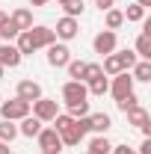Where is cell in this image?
<instances>
[{
  "label": "cell",
  "mask_w": 151,
  "mask_h": 154,
  "mask_svg": "<svg viewBox=\"0 0 151 154\" xmlns=\"http://www.w3.org/2000/svg\"><path fill=\"white\" fill-rule=\"evenodd\" d=\"M0 101H3V98H0Z\"/></svg>",
  "instance_id": "40"
},
{
  "label": "cell",
  "mask_w": 151,
  "mask_h": 154,
  "mask_svg": "<svg viewBox=\"0 0 151 154\" xmlns=\"http://www.w3.org/2000/svg\"><path fill=\"white\" fill-rule=\"evenodd\" d=\"M0 80H3V65H0Z\"/></svg>",
  "instance_id": "38"
},
{
  "label": "cell",
  "mask_w": 151,
  "mask_h": 154,
  "mask_svg": "<svg viewBox=\"0 0 151 154\" xmlns=\"http://www.w3.org/2000/svg\"><path fill=\"white\" fill-rule=\"evenodd\" d=\"M68 116H71V119L89 116V101H77V104H68Z\"/></svg>",
  "instance_id": "28"
},
{
  "label": "cell",
  "mask_w": 151,
  "mask_h": 154,
  "mask_svg": "<svg viewBox=\"0 0 151 154\" xmlns=\"http://www.w3.org/2000/svg\"><path fill=\"white\" fill-rule=\"evenodd\" d=\"M30 3H33V6H48L51 0H30Z\"/></svg>",
  "instance_id": "34"
},
{
  "label": "cell",
  "mask_w": 151,
  "mask_h": 154,
  "mask_svg": "<svg viewBox=\"0 0 151 154\" xmlns=\"http://www.w3.org/2000/svg\"><path fill=\"white\" fill-rule=\"evenodd\" d=\"M116 57H119V62H122V68H125V71H131L133 65L139 62V59H136V54H133V51H122V54H116Z\"/></svg>",
  "instance_id": "27"
},
{
  "label": "cell",
  "mask_w": 151,
  "mask_h": 154,
  "mask_svg": "<svg viewBox=\"0 0 151 154\" xmlns=\"http://www.w3.org/2000/svg\"><path fill=\"white\" fill-rule=\"evenodd\" d=\"M9 21H12V27H15L18 33H24V30L33 27V12H30V9H15V12L9 15Z\"/></svg>",
  "instance_id": "13"
},
{
  "label": "cell",
  "mask_w": 151,
  "mask_h": 154,
  "mask_svg": "<svg viewBox=\"0 0 151 154\" xmlns=\"http://www.w3.org/2000/svg\"><path fill=\"white\" fill-rule=\"evenodd\" d=\"M6 21H9V15H6V12H3V9H0V27H3V24H6Z\"/></svg>",
  "instance_id": "35"
},
{
  "label": "cell",
  "mask_w": 151,
  "mask_h": 154,
  "mask_svg": "<svg viewBox=\"0 0 151 154\" xmlns=\"http://www.w3.org/2000/svg\"><path fill=\"white\" fill-rule=\"evenodd\" d=\"M89 92H86V83L83 80H68L65 86H62V101H65V107L68 104H77V101H86Z\"/></svg>",
  "instance_id": "5"
},
{
  "label": "cell",
  "mask_w": 151,
  "mask_h": 154,
  "mask_svg": "<svg viewBox=\"0 0 151 154\" xmlns=\"http://www.w3.org/2000/svg\"><path fill=\"white\" fill-rule=\"evenodd\" d=\"M36 139H39V148H42L45 154H54V151L62 148V139H59V134L54 131V128H42Z\"/></svg>",
  "instance_id": "7"
},
{
  "label": "cell",
  "mask_w": 151,
  "mask_h": 154,
  "mask_svg": "<svg viewBox=\"0 0 151 154\" xmlns=\"http://www.w3.org/2000/svg\"><path fill=\"white\" fill-rule=\"evenodd\" d=\"M65 71H68V77H71V80H83V71H86V62H83V59H68Z\"/></svg>",
  "instance_id": "22"
},
{
  "label": "cell",
  "mask_w": 151,
  "mask_h": 154,
  "mask_svg": "<svg viewBox=\"0 0 151 154\" xmlns=\"http://www.w3.org/2000/svg\"><path fill=\"white\" fill-rule=\"evenodd\" d=\"M95 3L101 6V12H107V9H113V3H116V0H95Z\"/></svg>",
  "instance_id": "33"
},
{
  "label": "cell",
  "mask_w": 151,
  "mask_h": 154,
  "mask_svg": "<svg viewBox=\"0 0 151 154\" xmlns=\"http://www.w3.org/2000/svg\"><path fill=\"white\" fill-rule=\"evenodd\" d=\"M15 98L27 101V104H33V101L42 98V86H39L36 80H21V83H18V95H15Z\"/></svg>",
  "instance_id": "11"
},
{
  "label": "cell",
  "mask_w": 151,
  "mask_h": 154,
  "mask_svg": "<svg viewBox=\"0 0 151 154\" xmlns=\"http://www.w3.org/2000/svg\"><path fill=\"white\" fill-rule=\"evenodd\" d=\"M116 45H119V36H116L113 30H101V33L92 38L95 54H101V57H107V54H116Z\"/></svg>",
  "instance_id": "4"
},
{
  "label": "cell",
  "mask_w": 151,
  "mask_h": 154,
  "mask_svg": "<svg viewBox=\"0 0 151 154\" xmlns=\"http://www.w3.org/2000/svg\"><path fill=\"white\" fill-rule=\"evenodd\" d=\"M30 110H33V116H36L39 122H54V116L59 113V104L54 101V98H39V101H33L30 104Z\"/></svg>",
  "instance_id": "3"
},
{
  "label": "cell",
  "mask_w": 151,
  "mask_h": 154,
  "mask_svg": "<svg viewBox=\"0 0 151 154\" xmlns=\"http://www.w3.org/2000/svg\"><path fill=\"white\" fill-rule=\"evenodd\" d=\"M57 3L65 9V15H68V18H80V15H83V9H86V6H83V0H57Z\"/></svg>",
  "instance_id": "19"
},
{
  "label": "cell",
  "mask_w": 151,
  "mask_h": 154,
  "mask_svg": "<svg viewBox=\"0 0 151 154\" xmlns=\"http://www.w3.org/2000/svg\"><path fill=\"white\" fill-rule=\"evenodd\" d=\"M122 15H125V21H142L145 18V9H142L139 3H133V6H128V9L122 12Z\"/></svg>",
  "instance_id": "26"
},
{
  "label": "cell",
  "mask_w": 151,
  "mask_h": 154,
  "mask_svg": "<svg viewBox=\"0 0 151 154\" xmlns=\"http://www.w3.org/2000/svg\"><path fill=\"white\" fill-rule=\"evenodd\" d=\"M54 154H59V151H54Z\"/></svg>",
  "instance_id": "39"
},
{
  "label": "cell",
  "mask_w": 151,
  "mask_h": 154,
  "mask_svg": "<svg viewBox=\"0 0 151 154\" xmlns=\"http://www.w3.org/2000/svg\"><path fill=\"white\" fill-rule=\"evenodd\" d=\"M107 92H113V98L119 101V98H125L128 92H133V77L131 71H119V74L113 77V83H110V89Z\"/></svg>",
  "instance_id": "8"
},
{
  "label": "cell",
  "mask_w": 151,
  "mask_h": 154,
  "mask_svg": "<svg viewBox=\"0 0 151 154\" xmlns=\"http://www.w3.org/2000/svg\"><path fill=\"white\" fill-rule=\"evenodd\" d=\"M0 38H3V42H12V38H18V30L12 27V21H6V24L0 27Z\"/></svg>",
  "instance_id": "30"
},
{
  "label": "cell",
  "mask_w": 151,
  "mask_h": 154,
  "mask_svg": "<svg viewBox=\"0 0 151 154\" xmlns=\"http://www.w3.org/2000/svg\"><path fill=\"white\" fill-rule=\"evenodd\" d=\"M68 59H71V51H68V45L65 42H54V45H48V62L54 65V68H65L68 65Z\"/></svg>",
  "instance_id": "6"
},
{
  "label": "cell",
  "mask_w": 151,
  "mask_h": 154,
  "mask_svg": "<svg viewBox=\"0 0 151 154\" xmlns=\"http://www.w3.org/2000/svg\"><path fill=\"white\" fill-rule=\"evenodd\" d=\"M110 151H113V145H110L107 136H95L89 142V148H86V154H110Z\"/></svg>",
  "instance_id": "17"
},
{
  "label": "cell",
  "mask_w": 151,
  "mask_h": 154,
  "mask_svg": "<svg viewBox=\"0 0 151 154\" xmlns=\"http://www.w3.org/2000/svg\"><path fill=\"white\" fill-rule=\"evenodd\" d=\"M21 59L24 57H21V51L15 48V45H9V42L0 45V65H3V68H18Z\"/></svg>",
  "instance_id": "10"
},
{
  "label": "cell",
  "mask_w": 151,
  "mask_h": 154,
  "mask_svg": "<svg viewBox=\"0 0 151 154\" xmlns=\"http://www.w3.org/2000/svg\"><path fill=\"white\" fill-rule=\"evenodd\" d=\"M136 154H151V139H142V145L136 148Z\"/></svg>",
  "instance_id": "31"
},
{
  "label": "cell",
  "mask_w": 151,
  "mask_h": 154,
  "mask_svg": "<svg viewBox=\"0 0 151 154\" xmlns=\"http://www.w3.org/2000/svg\"><path fill=\"white\" fill-rule=\"evenodd\" d=\"M54 42H57V33L51 27H30V30L18 33V45L15 48L21 51V57H30V54H36L39 48H48Z\"/></svg>",
  "instance_id": "1"
},
{
  "label": "cell",
  "mask_w": 151,
  "mask_h": 154,
  "mask_svg": "<svg viewBox=\"0 0 151 154\" xmlns=\"http://www.w3.org/2000/svg\"><path fill=\"white\" fill-rule=\"evenodd\" d=\"M131 71H133V74H131L133 80H142V83H148V80H151V59H139Z\"/></svg>",
  "instance_id": "16"
},
{
  "label": "cell",
  "mask_w": 151,
  "mask_h": 154,
  "mask_svg": "<svg viewBox=\"0 0 151 154\" xmlns=\"http://www.w3.org/2000/svg\"><path fill=\"white\" fill-rule=\"evenodd\" d=\"M54 33H57L59 42H71V38L80 33V24H77V18H68V15H65V18L57 21V30H54Z\"/></svg>",
  "instance_id": "9"
},
{
  "label": "cell",
  "mask_w": 151,
  "mask_h": 154,
  "mask_svg": "<svg viewBox=\"0 0 151 154\" xmlns=\"http://www.w3.org/2000/svg\"><path fill=\"white\" fill-rule=\"evenodd\" d=\"M113 154H136V151L128 148V145H113Z\"/></svg>",
  "instance_id": "32"
},
{
  "label": "cell",
  "mask_w": 151,
  "mask_h": 154,
  "mask_svg": "<svg viewBox=\"0 0 151 154\" xmlns=\"http://www.w3.org/2000/svg\"><path fill=\"white\" fill-rule=\"evenodd\" d=\"M101 71H104V74H110V77H116L119 71H125V68H122V62H119V57H116V54H107L104 65H101Z\"/></svg>",
  "instance_id": "20"
},
{
  "label": "cell",
  "mask_w": 151,
  "mask_h": 154,
  "mask_svg": "<svg viewBox=\"0 0 151 154\" xmlns=\"http://www.w3.org/2000/svg\"><path fill=\"white\" fill-rule=\"evenodd\" d=\"M116 107H119L122 113H128V110H133V107H139V98L133 95V92H128L125 98H119V101H116Z\"/></svg>",
  "instance_id": "25"
},
{
  "label": "cell",
  "mask_w": 151,
  "mask_h": 154,
  "mask_svg": "<svg viewBox=\"0 0 151 154\" xmlns=\"http://www.w3.org/2000/svg\"><path fill=\"white\" fill-rule=\"evenodd\" d=\"M107 30H119V27H122V24H125V15H122V9H107Z\"/></svg>",
  "instance_id": "23"
},
{
  "label": "cell",
  "mask_w": 151,
  "mask_h": 154,
  "mask_svg": "<svg viewBox=\"0 0 151 154\" xmlns=\"http://www.w3.org/2000/svg\"><path fill=\"white\" fill-rule=\"evenodd\" d=\"M113 128V119L107 113H95V116H89V131H95L98 136H107V131Z\"/></svg>",
  "instance_id": "12"
},
{
  "label": "cell",
  "mask_w": 151,
  "mask_h": 154,
  "mask_svg": "<svg viewBox=\"0 0 151 154\" xmlns=\"http://www.w3.org/2000/svg\"><path fill=\"white\" fill-rule=\"evenodd\" d=\"M0 116L6 122H21L30 116V104L21 101V98H12V101H0Z\"/></svg>",
  "instance_id": "2"
},
{
  "label": "cell",
  "mask_w": 151,
  "mask_h": 154,
  "mask_svg": "<svg viewBox=\"0 0 151 154\" xmlns=\"http://www.w3.org/2000/svg\"><path fill=\"white\" fill-rule=\"evenodd\" d=\"M0 154H12V151H9V145H6V142H0Z\"/></svg>",
  "instance_id": "36"
},
{
  "label": "cell",
  "mask_w": 151,
  "mask_h": 154,
  "mask_svg": "<svg viewBox=\"0 0 151 154\" xmlns=\"http://www.w3.org/2000/svg\"><path fill=\"white\" fill-rule=\"evenodd\" d=\"M15 136H18V125H15V122H6V119H3V125H0V142H6V145H9V142H12Z\"/></svg>",
  "instance_id": "21"
},
{
  "label": "cell",
  "mask_w": 151,
  "mask_h": 154,
  "mask_svg": "<svg viewBox=\"0 0 151 154\" xmlns=\"http://www.w3.org/2000/svg\"><path fill=\"white\" fill-rule=\"evenodd\" d=\"M104 71H101V65L98 62H86V71H83V83H89V80H95V77H101Z\"/></svg>",
  "instance_id": "29"
},
{
  "label": "cell",
  "mask_w": 151,
  "mask_h": 154,
  "mask_svg": "<svg viewBox=\"0 0 151 154\" xmlns=\"http://www.w3.org/2000/svg\"><path fill=\"white\" fill-rule=\"evenodd\" d=\"M136 57H142V59H151V36H142L136 38Z\"/></svg>",
  "instance_id": "24"
},
{
  "label": "cell",
  "mask_w": 151,
  "mask_h": 154,
  "mask_svg": "<svg viewBox=\"0 0 151 154\" xmlns=\"http://www.w3.org/2000/svg\"><path fill=\"white\" fill-rule=\"evenodd\" d=\"M128 122H131L133 128H142V125H148L151 122V116H148V110H145V107H133V110H128Z\"/></svg>",
  "instance_id": "15"
},
{
  "label": "cell",
  "mask_w": 151,
  "mask_h": 154,
  "mask_svg": "<svg viewBox=\"0 0 151 154\" xmlns=\"http://www.w3.org/2000/svg\"><path fill=\"white\" fill-rule=\"evenodd\" d=\"M139 6H142V9H148V6H151V0H139Z\"/></svg>",
  "instance_id": "37"
},
{
  "label": "cell",
  "mask_w": 151,
  "mask_h": 154,
  "mask_svg": "<svg viewBox=\"0 0 151 154\" xmlns=\"http://www.w3.org/2000/svg\"><path fill=\"white\" fill-rule=\"evenodd\" d=\"M107 89H110V80H107L104 74L86 83V92H89V95H107Z\"/></svg>",
  "instance_id": "18"
},
{
  "label": "cell",
  "mask_w": 151,
  "mask_h": 154,
  "mask_svg": "<svg viewBox=\"0 0 151 154\" xmlns=\"http://www.w3.org/2000/svg\"><path fill=\"white\" fill-rule=\"evenodd\" d=\"M42 125H45V122H39L36 116H27V119H21V128H18V134H21V136H30V139H33V136H39Z\"/></svg>",
  "instance_id": "14"
}]
</instances>
